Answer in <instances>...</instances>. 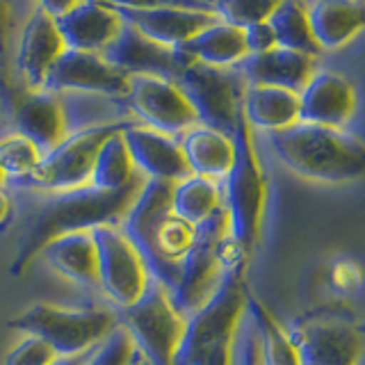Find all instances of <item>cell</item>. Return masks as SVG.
Here are the masks:
<instances>
[{
  "mask_svg": "<svg viewBox=\"0 0 365 365\" xmlns=\"http://www.w3.org/2000/svg\"><path fill=\"white\" fill-rule=\"evenodd\" d=\"M146 178L140 174L128 187L117 192H106L96 187H83L62 194H43V201L28 217L26 231L21 235V245L9 272L21 277L39 258L41 249L55 237L66 233L94 231L106 224H121L142 192Z\"/></svg>",
  "mask_w": 365,
  "mask_h": 365,
  "instance_id": "obj_1",
  "label": "cell"
},
{
  "mask_svg": "<svg viewBox=\"0 0 365 365\" xmlns=\"http://www.w3.org/2000/svg\"><path fill=\"white\" fill-rule=\"evenodd\" d=\"M171 182L146 180L121 228L144 258L151 279L174 292L180 262L194 245V226L171 212Z\"/></svg>",
  "mask_w": 365,
  "mask_h": 365,
  "instance_id": "obj_2",
  "label": "cell"
},
{
  "mask_svg": "<svg viewBox=\"0 0 365 365\" xmlns=\"http://www.w3.org/2000/svg\"><path fill=\"white\" fill-rule=\"evenodd\" d=\"M269 146L292 174L317 182H347L365 176V142L347 130L294 123L269 133Z\"/></svg>",
  "mask_w": 365,
  "mask_h": 365,
  "instance_id": "obj_3",
  "label": "cell"
},
{
  "mask_svg": "<svg viewBox=\"0 0 365 365\" xmlns=\"http://www.w3.org/2000/svg\"><path fill=\"white\" fill-rule=\"evenodd\" d=\"M245 269L224 272L222 285L201 311L187 317L174 365H233L237 331L247 313Z\"/></svg>",
  "mask_w": 365,
  "mask_h": 365,
  "instance_id": "obj_4",
  "label": "cell"
},
{
  "mask_svg": "<svg viewBox=\"0 0 365 365\" xmlns=\"http://www.w3.org/2000/svg\"><path fill=\"white\" fill-rule=\"evenodd\" d=\"M9 327L48 345L57 359L85 356L94 351L114 329L119 313L108 306L66 308L55 304H32Z\"/></svg>",
  "mask_w": 365,
  "mask_h": 365,
  "instance_id": "obj_5",
  "label": "cell"
},
{
  "mask_svg": "<svg viewBox=\"0 0 365 365\" xmlns=\"http://www.w3.org/2000/svg\"><path fill=\"white\" fill-rule=\"evenodd\" d=\"M233 144L235 163L228 171V176L222 180V203L228 215L231 240L245 256H249L260 237L262 212H265L267 201V182L245 114L237 119Z\"/></svg>",
  "mask_w": 365,
  "mask_h": 365,
  "instance_id": "obj_6",
  "label": "cell"
},
{
  "mask_svg": "<svg viewBox=\"0 0 365 365\" xmlns=\"http://www.w3.org/2000/svg\"><path fill=\"white\" fill-rule=\"evenodd\" d=\"M119 313V327L125 329L135 342V349L148 361V365H174L187 317L182 315L171 292L151 281L140 302Z\"/></svg>",
  "mask_w": 365,
  "mask_h": 365,
  "instance_id": "obj_7",
  "label": "cell"
},
{
  "mask_svg": "<svg viewBox=\"0 0 365 365\" xmlns=\"http://www.w3.org/2000/svg\"><path fill=\"white\" fill-rule=\"evenodd\" d=\"M128 123L133 121L106 123V125H94V128L71 133L60 146H55L51 153H46L39 167L26 180L16 182L14 187L41 192V194H62V192L89 187L91 171H94V163L103 142L112 133L125 128Z\"/></svg>",
  "mask_w": 365,
  "mask_h": 365,
  "instance_id": "obj_8",
  "label": "cell"
},
{
  "mask_svg": "<svg viewBox=\"0 0 365 365\" xmlns=\"http://www.w3.org/2000/svg\"><path fill=\"white\" fill-rule=\"evenodd\" d=\"M226 237H231V231L224 205L194 228V245L180 262V277L171 292L176 308L185 317L201 311L222 285V245Z\"/></svg>",
  "mask_w": 365,
  "mask_h": 365,
  "instance_id": "obj_9",
  "label": "cell"
},
{
  "mask_svg": "<svg viewBox=\"0 0 365 365\" xmlns=\"http://www.w3.org/2000/svg\"><path fill=\"white\" fill-rule=\"evenodd\" d=\"M176 85L197 112L199 125L233 137L249 87L237 68H215L190 62L180 71Z\"/></svg>",
  "mask_w": 365,
  "mask_h": 365,
  "instance_id": "obj_10",
  "label": "cell"
},
{
  "mask_svg": "<svg viewBox=\"0 0 365 365\" xmlns=\"http://www.w3.org/2000/svg\"><path fill=\"white\" fill-rule=\"evenodd\" d=\"M98 249V292L114 306V311L133 306L151 285V274L121 224L94 228Z\"/></svg>",
  "mask_w": 365,
  "mask_h": 365,
  "instance_id": "obj_11",
  "label": "cell"
},
{
  "mask_svg": "<svg viewBox=\"0 0 365 365\" xmlns=\"http://www.w3.org/2000/svg\"><path fill=\"white\" fill-rule=\"evenodd\" d=\"M125 26L142 32L144 37L153 39L169 48H180L192 41L199 32L215 26L217 19L210 3H110Z\"/></svg>",
  "mask_w": 365,
  "mask_h": 365,
  "instance_id": "obj_12",
  "label": "cell"
},
{
  "mask_svg": "<svg viewBox=\"0 0 365 365\" xmlns=\"http://www.w3.org/2000/svg\"><path fill=\"white\" fill-rule=\"evenodd\" d=\"M125 106L135 123L171 137H180L194 125H199L197 112L190 106L187 96L171 80L130 76Z\"/></svg>",
  "mask_w": 365,
  "mask_h": 365,
  "instance_id": "obj_13",
  "label": "cell"
},
{
  "mask_svg": "<svg viewBox=\"0 0 365 365\" xmlns=\"http://www.w3.org/2000/svg\"><path fill=\"white\" fill-rule=\"evenodd\" d=\"M290 338L302 365H361L365 356L363 331L340 315L306 317Z\"/></svg>",
  "mask_w": 365,
  "mask_h": 365,
  "instance_id": "obj_14",
  "label": "cell"
},
{
  "mask_svg": "<svg viewBox=\"0 0 365 365\" xmlns=\"http://www.w3.org/2000/svg\"><path fill=\"white\" fill-rule=\"evenodd\" d=\"M128 80L117 66L103 55L66 51L60 62L46 78L43 91L51 94H78V96H103L112 101H125Z\"/></svg>",
  "mask_w": 365,
  "mask_h": 365,
  "instance_id": "obj_15",
  "label": "cell"
},
{
  "mask_svg": "<svg viewBox=\"0 0 365 365\" xmlns=\"http://www.w3.org/2000/svg\"><path fill=\"white\" fill-rule=\"evenodd\" d=\"M66 53V43L60 34L55 19L43 9L41 3L32 5L19 34L16 48V78L23 89L39 91L53 66Z\"/></svg>",
  "mask_w": 365,
  "mask_h": 365,
  "instance_id": "obj_16",
  "label": "cell"
},
{
  "mask_svg": "<svg viewBox=\"0 0 365 365\" xmlns=\"http://www.w3.org/2000/svg\"><path fill=\"white\" fill-rule=\"evenodd\" d=\"M9 112L16 133L30 140L43 155L71 135L64 103L51 91H30L23 87L11 89Z\"/></svg>",
  "mask_w": 365,
  "mask_h": 365,
  "instance_id": "obj_17",
  "label": "cell"
},
{
  "mask_svg": "<svg viewBox=\"0 0 365 365\" xmlns=\"http://www.w3.org/2000/svg\"><path fill=\"white\" fill-rule=\"evenodd\" d=\"M103 57L125 76H151L171 83H176L182 68L192 62L180 48L158 43L130 26H123L117 41L103 53Z\"/></svg>",
  "mask_w": 365,
  "mask_h": 365,
  "instance_id": "obj_18",
  "label": "cell"
},
{
  "mask_svg": "<svg viewBox=\"0 0 365 365\" xmlns=\"http://www.w3.org/2000/svg\"><path fill=\"white\" fill-rule=\"evenodd\" d=\"M66 51L103 55L117 41L123 30V19L110 3H68V7L55 19Z\"/></svg>",
  "mask_w": 365,
  "mask_h": 365,
  "instance_id": "obj_19",
  "label": "cell"
},
{
  "mask_svg": "<svg viewBox=\"0 0 365 365\" xmlns=\"http://www.w3.org/2000/svg\"><path fill=\"white\" fill-rule=\"evenodd\" d=\"M356 114V89L338 71H319L299 94V123L342 130Z\"/></svg>",
  "mask_w": 365,
  "mask_h": 365,
  "instance_id": "obj_20",
  "label": "cell"
},
{
  "mask_svg": "<svg viewBox=\"0 0 365 365\" xmlns=\"http://www.w3.org/2000/svg\"><path fill=\"white\" fill-rule=\"evenodd\" d=\"M123 140L130 148L137 171L146 180H163L176 185L192 176L178 137L151 130L133 121L123 128Z\"/></svg>",
  "mask_w": 365,
  "mask_h": 365,
  "instance_id": "obj_21",
  "label": "cell"
},
{
  "mask_svg": "<svg viewBox=\"0 0 365 365\" xmlns=\"http://www.w3.org/2000/svg\"><path fill=\"white\" fill-rule=\"evenodd\" d=\"M235 68L242 73L249 87H277L294 91V94H302L306 85L311 83V78L317 73L313 57L285 51L279 46L267 53L249 55Z\"/></svg>",
  "mask_w": 365,
  "mask_h": 365,
  "instance_id": "obj_22",
  "label": "cell"
},
{
  "mask_svg": "<svg viewBox=\"0 0 365 365\" xmlns=\"http://www.w3.org/2000/svg\"><path fill=\"white\" fill-rule=\"evenodd\" d=\"M39 256L60 277L83 285L87 290H98V249L91 231L55 237L41 249Z\"/></svg>",
  "mask_w": 365,
  "mask_h": 365,
  "instance_id": "obj_23",
  "label": "cell"
},
{
  "mask_svg": "<svg viewBox=\"0 0 365 365\" xmlns=\"http://www.w3.org/2000/svg\"><path fill=\"white\" fill-rule=\"evenodd\" d=\"M178 140L192 176L208 178L215 182H222L228 176V171L235 163L233 137L205 128V125H194L192 130L182 133Z\"/></svg>",
  "mask_w": 365,
  "mask_h": 365,
  "instance_id": "obj_24",
  "label": "cell"
},
{
  "mask_svg": "<svg viewBox=\"0 0 365 365\" xmlns=\"http://www.w3.org/2000/svg\"><path fill=\"white\" fill-rule=\"evenodd\" d=\"M308 21L322 51H338L365 30V3H313Z\"/></svg>",
  "mask_w": 365,
  "mask_h": 365,
  "instance_id": "obj_25",
  "label": "cell"
},
{
  "mask_svg": "<svg viewBox=\"0 0 365 365\" xmlns=\"http://www.w3.org/2000/svg\"><path fill=\"white\" fill-rule=\"evenodd\" d=\"M242 114L249 128L279 133L299 123V94L277 87H247Z\"/></svg>",
  "mask_w": 365,
  "mask_h": 365,
  "instance_id": "obj_26",
  "label": "cell"
},
{
  "mask_svg": "<svg viewBox=\"0 0 365 365\" xmlns=\"http://www.w3.org/2000/svg\"><path fill=\"white\" fill-rule=\"evenodd\" d=\"M180 51L192 62L215 68H235L249 57L245 30L233 28L222 21H217L215 26L199 32L192 41L180 46Z\"/></svg>",
  "mask_w": 365,
  "mask_h": 365,
  "instance_id": "obj_27",
  "label": "cell"
},
{
  "mask_svg": "<svg viewBox=\"0 0 365 365\" xmlns=\"http://www.w3.org/2000/svg\"><path fill=\"white\" fill-rule=\"evenodd\" d=\"M267 23L274 30V37H277L279 48L302 53V55L313 57V60L322 53V48H319L315 37H313L306 3H294V0L277 3V7H274Z\"/></svg>",
  "mask_w": 365,
  "mask_h": 365,
  "instance_id": "obj_28",
  "label": "cell"
},
{
  "mask_svg": "<svg viewBox=\"0 0 365 365\" xmlns=\"http://www.w3.org/2000/svg\"><path fill=\"white\" fill-rule=\"evenodd\" d=\"M222 182L190 176L174 185L171 192V212L182 222L197 228L222 208Z\"/></svg>",
  "mask_w": 365,
  "mask_h": 365,
  "instance_id": "obj_29",
  "label": "cell"
},
{
  "mask_svg": "<svg viewBox=\"0 0 365 365\" xmlns=\"http://www.w3.org/2000/svg\"><path fill=\"white\" fill-rule=\"evenodd\" d=\"M137 176H140V171H137L133 163L130 148L123 140V128H121L103 142L94 163V171H91L89 185L96 190L117 192L128 187Z\"/></svg>",
  "mask_w": 365,
  "mask_h": 365,
  "instance_id": "obj_30",
  "label": "cell"
},
{
  "mask_svg": "<svg viewBox=\"0 0 365 365\" xmlns=\"http://www.w3.org/2000/svg\"><path fill=\"white\" fill-rule=\"evenodd\" d=\"M247 315L258 334L262 365H302L299 349L290 334L277 324V319L254 297H247Z\"/></svg>",
  "mask_w": 365,
  "mask_h": 365,
  "instance_id": "obj_31",
  "label": "cell"
},
{
  "mask_svg": "<svg viewBox=\"0 0 365 365\" xmlns=\"http://www.w3.org/2000/svg\"><path fill=\"white\" fill-rule=\"evenodd\" d=\"M43 153L19 133H11L0 140V167L9 178V185L26 180L39 167Z\"/></svg>",
  "mask_w": 365,
  "mask_h": 365,
  "instance_id": "obj_32",
  "label": "cell"
},
{
  "mask_svg": "<svg viewBox=\"0 0 365 365\" xmlns=\"http://www.w3.org/2000/svg\"><path fill=\"white\" fill-rule=\"evenodd\" d=\"M277 3L274 0H224V3H210L212 14L222 23L247 30L256 23H265Z\"/></svg>",
  "mask_w": 365,
  "mask_h": 365,
  "instance_id": "obj_33",
  "label": "cell"
},
{
  "mask_svg": "<svg viewBox=\"0 0 365 365\" xmlns=\"http://www.w3.org/2000/svg\"><path fill=\"white\" fill-rule=\"evenodd\" d=\"M135 356V342L125 334V329L117 327L101 345L89 354L85 365H130Z\"/></svg>",
  "mask_w": 365,
  "mask_h": 365,
  "instance_id": "obj_34",
  "label": "cell"
},
{
  "mask_svg": "<svg viewBox=\"0 0 365 365\" xmlns=\"http://www.w3.org/2000/svg\"><path fill=\"white\" fill-rule=\"evenodd\" d=\"M55 361V351L32 336L19 340L16 347H11L5 356V365H53Z\"/></svg>",
  "mask_w": 365,
  "mask_h": 365,
  "instance_id": "obj_35",
  "label": "cell"
},
{
  "mask_svg": "<svg viewBox=\"0 0 365 365\" xmlns=\"http://www.w3.org/2000/svg\"><path fill=\"white\" fill-rule=\"evenodd\" d=\"M245 41H247V51L249 55H260L267 53L272 48H277V37H274V30L269 28V23H256L245 30Z\"/></svg>",
  "mask_w": 365,
  "mask_h": 365,
  "instance_id": "obj_36",
  "label": "cell"
},
{
  "mask_svg": "<svg viewBox=\"0 0 365 365\" xmlns=\"http://www.w3.org/2000/svg\"><path fill=\"white\" fill-rule=\"evenodd\" d=\"M11 30H14V7L5 3V0H0V55L5 53Z\"/></svg>",
  "mask_w": 365,
  "mask_h": 365,
  "instance_id": "obj_37",
  "label": "cell"
},
{
  "mask_svg": "<svg viewBox=\"0 0 365 365\" xmlns=\"http://www.w3.org/2000/svg\"><path fill=\"white\" fill-rule=\"evenodd\" d=\"M11 215V199L5 190H0V226H3Z\"/></svg>",
  "mask_w": 365,
  "mask_h": 365,
  "instance_id": "obj_38",
  "label": "cell"
},
{
  "mask_svg": "<svg viewBox=\"0 0 365 365\" xmlns=\"http://www.w3.org/2000/svg\"><path fill=\"white\" fill-rule=\"evenodd\" d=\"M89 354H85V356H73V359H57L53 365H85L87 359H89Z\"/></svg>",
  "mask_w": 365,
  "mask_h": 365,
  "instance_id": "obj_39",
  "label": "cell"
},
{
  "mask_svg": "<svg viewBox=\"0 0 365 365\" xmlns=\"http://www.w3.org/2000/svg\"><path fill=\"white\" fill-rule=\"evenodd\" d=\"M5 185H9V178H7L5 171H3V167H0V190H5Z\"/></svg>",
  "mask_w": 365,
  "mask_h": 365,
  "instance_id": "obj_40",
  "label": "cell"
},
{
  "mask_svg": "<svg viewBox=\"0 0 365 365\" xmlns=\"http://www.w3.org/2000/svg\"><path fill=\"white\" fill-rule=\"evenodd\" d=\"M363 331H365V327H363Z\"/></svg>",
  "mask_w": 365,
  "mask_h": 365,
  "instance_id": "obj_41",
  "label": "cell"
}]
</instances>
